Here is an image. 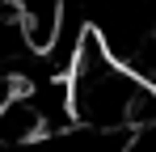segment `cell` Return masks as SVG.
I'll return each instance as SVG.
<instances>
[{
  "mask_svg": "<svg viewBox=\"0 0 156 152\" xmlns=\"http://www.w3.org/2000/svg\"><path fill=\"white\" fill-rule=\"evenodd\" d=\"M68 89H72L76 127L122 135L131 127L156 123V80L122 63L97 25L84 34L76 59L68 68Z\"/></svg>",
  "mask_w": 156,
  "mask_h": 152,
  "instance_id": "cell-1",
  "label": "cell"
},
{
  "mask_svg": "<svg viewBox=\"0 0 156 152\" xmlns=\"http://www.w3.org/2000/svg\"><path fill=\"white\" fill-rule=\"evenodd\" d=\"M13 9H17V21L26 30L30 47L38 55H47L51 42H55V34H59V25H63L68 0H13Z\"/></svg>",
  "mask_w": 156,
  "mask_h": 152,
  "instance_id": "cell-2",
  "label": "cell"
},
{
  "mask_svg": "<svg viewBox=\"0 0 156 152\" xmlns=\"http://www.w3.org/2000/svg\"><path fill=\"white\" fill-rule=\"evenodd\" d=\"M118 152H156V123H144V127H131L122 135Z\"/></svg>",
  "mask_w": 156,
  "mask_h": 152,
  "instance_id": "cell-3",
  "label": "cell"
}]
</instances>
